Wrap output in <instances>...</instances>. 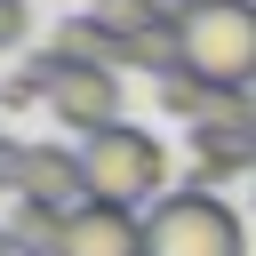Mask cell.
Instances as JSON below:
<instances>
[{
  "label": "cell",
  "mask_w": 256,
  "mask_h": 256,
  "mask_svg": "<svg viewBox=\"0 0 256 256\" xmlns=\"http://www.w3.org/2000/svg\"><path fill=\"white\" fill-rule=\"evenodd\" d=\"M0 256H16V232H8V224H0Z\"/></svg>",
  "instance_id": "cell-13"
},
{
  "label": "cell",
  "mask_w": 256,
  "mask_h": 256,
  "mask_svg": "<svg viewBox=\"0 0 256 256\" xmlns=\"http://www.w3.org/2000/svg\"><path fill=\"white\" fill-rule=\"evenodd\" d=\"M16 176H24V144L0 136V192H16Z\"/></svg>",
  "instance_id": "cell-12"
},
{
  "label": "cell",
  "mask_w": 256,
  "mask_h": 256,
  "mask_svg": "<svg viewBox=\"0 0 256 256\" xmlns=\"http://www.w3.org/2000/svg\"><path fill=\"white\" fill-rule=\"evenodd\" d=\"M16 200H48V208H64V216H80L88 208V160H80V144H24V176H16Z\"/></svg>",
  "instance_id": "cell-6"
},
{
  "label": "cell",
  "mask_w": 256,
  "mask_h": 256,
  "mask_svg": "<svg viewBox=\"0 0 256 256\" xmlns=\"http://www.w3.org/2000/svg\"><path fill=\"white\" fill-rule=\"evenodd\" d=\"M80 160H88V200H104V208H136L144 216L152 200H168V144L152 128L112 120V128L80 136Z\"/></svg>",
  "instance_id": "cell-2"
},
{
  "label": "cell",
  "mask_w": 256,
  "mask_h": 256,
  "mask_svg": "<svg viewBox=\"0 0 256 256\" xmlns=\"http://www.w3.org/2000/svg\"><path fill=\"white\" fill-rule=\"evenodd\" d=\"M144 256H248V216L216 184H176L144 208Z\"/></svg>",
  "instance_id": "cell-1"
},
{
  "label": "cell",
  "mask_w": 256,
  "mask_h": 256,
  "mask_svg": "<svg viewBox=\"0 0 256 256\" xmlns=\"http://www.w3.org/2000/svg\"><path fill=\"white\" fill-rule=\"evenodd\" d=\"M216 96H224V88H208V80H192V72H168V80H160V112H168V120H192V128L216 112Z\"/></svg>",
  "instance_id": "cell-10"
},
{
  "label": "cell",
  "mask_w": 256,
  "mask_h": 256,
  "mask_svg": "<svg viewBox=\"0 0 256 256\" xmlns=\"http://www.w3.org/2000/svg\"><path fill=\"white\" fill-rule=\"evenodd\" d=\"M176 32H184V72L192 80H208L224 96L256 88V0H200V8H184Z\"/></svg>",
  "instance_id": "cell-3"
},
{
  "label": "cell",
  "mask_w": 256,
  "mask_h": 256,
  "mask_svg": "<svg viewBox=\"0 0 256 256\" xmlns=\"http://www.w3.org/2000/svg\"><path fill=\"white\" fill-rule=\"evenodd\" d=\"M48 120L72 136H96L120 120V72L112 64H64V80L48 88Z\"/></svg>",
  "instance_id": "cell-5"
},
{
  "label": "cell",
  "mask_w": 256,
  "mask_h": 256,
  "mask_svg": "<svg viewBox=\"0 0 256 256\" xmlns=\"http://www.w3.org/2000/svg\"><path fill=\"white\" fill-rule=\"evenodd\" d=\"M24 32H32V8H24V0H0V56L24 48Z\"/></svg>",
  "instance_id": "cell-11"
},
{
  "label": "cell",
  "mask_w": 256,
  "mask_h": 256,
  "mask_svg": "<svg viewBox=\"0 0 256 256\" xmlns=\"http://www.w3.org/2000/svg\"><path fill=\"white\" fill-rule=\"evenodd\" d=\"M232 176L256 184V112H248V88L216 96V112L192 128V184H232Z\"/></svg>",
  "instance_id": "cell-4"
},
{
  "label": "cell",
  "mask_w": 256,
  "mask_h": 256,
  "mask_svg": "<svg viewBox=\"0 0 256 256\" xmlns=\"http://www.w3.org/2000/svg\"><path fill=\"white\" fill-rule=\"evenodd\" d=\"M8 232H16V256H64V232H72V216H64V208H48V200H16Z\"/></svg>",
  "instance_id": "cell-9"
},
{
  "label": "cell",
  "mask_w": 256,
  "mask_h": 256,
  "mask_svg": "<svg viewBox=\"0 0 256 256\" xmlns=\"http://www.w3.org/2000/svg\"><path fill=\"white\" fill-rule=\"evenodd\" d=\"M64 256H144V216L88 200V208L72 216V232H64Z\"/></svg>",
  "instance_id": "cell-7"
},
{
  "label": "cell",
  "mask_w": 256,
  "mask_h": 256,
  "mask_svg": "<svg viewBox=\"0 0 256 256\" xmlns=\"http://www.w3.org/2000/svg\"><path fill=\"white\" fill-rule=\"evenodd\" d=\"M48 48H56L64 64H112V72H120V32H112V24L96 16V8H80V16H64Z\"/></svg>",
  "instance_id": "cell-8"
},
{
  "label": "cell",
  "mask_w": 256,
  "mask_h": 256,
  "mask_svg": "<svg viewBox=\"0 0 256 256\" xmlns=\"http://www.w3.org/2000/svg\"><path fill=\"white\" fill-rule=\"evenodd\" d=\"M248 208H256V192H248Z\"/></svg>",
  "instance_id": "cell-14"
}]
</instances>
